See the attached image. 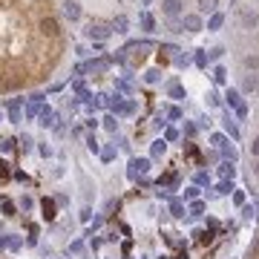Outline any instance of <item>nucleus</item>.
Segmentation results:
<instances>
[{
  "label": "nucleus",
  "instance_id": "obj_1",
  "mask_svg": "<svg viewBox=\"0 0 259 259\" xmlns=\"http://www.w3.org/2000/svg\"><path fill=\"white\" fill-rule=\"evenodd\" d=\"M69 52L55 0H0V95L37 90Z\"/></svg>",
  "mask_w": 259,
  "mask_h": 259
},
{
  "label": "nucleus",
  "instance_id": "obj_2",
  "mask_svg": "<svg viewBox=\"0 0 259 259\" xmlns=\"http://www.w3.org/2000/svg\"><path fill=\"white\" fill-rule=\"evenodd\" d=\"M83 35L90 37L93 44H104V40L112 37V23H107V20H90L83 26Z\"/></svg>",
  "mask_w": 259,
  "mask_h": 259
},
{
  "label": "nucleus",
  "instance_id": "obj_3",
  "mask_svg": "<svg viewBox=\"0 0 259 259\" xmlns=\"http://www.w3.org/2000/svg\"><path fill=\"white\" fill-rule=\"evenodd\" d=\"M110 66H112L110 58H95V61H87V64L75 66V78H81L83 72L87 75H104V72H110Z\"/></svg>",
  "mask_w": 259,
  "mask_h": 259
},
{
  "label": "nucleus",
  "instance_id": "obj_4",
  "mask_svg": "<svg viewBox=\"0 0 259 259\" xmlns=\"http://www.w3.org/2000/svg\"><path fill=\"white\" fill-rule=\"evenodd\" d=\"M150 170H153V161L147 156H133L127 164V179L130 182H139V176H147Z\"/></svg>",
  "mask_w": 259,
  "mask_h": 259
},
{
  "label": "nucleus",
  "instance_id": "obj_5",
  "mask_svg": "<svg viewBox=\"0 0 259 259\" xmlns=\"http://www.w3.org/2000/svg\"><path fill=\"white\" fill-rule=\"evenodd\" d=\"M182 26H185V32L196 35V32H202L204 29V20H202L199 12H187V15H182Z\"/></svg>",
  "mask_w": 259,
  "mask_h": 259
},
{
  "label": "nucleus",
  "instance_id": "obj_6",
  "mask_svg": "<svg viewBox=\"0 0 259 259\" xmlns=\"http://www.w3.org/2000/svg\"><path fill=\"white\" fill-rule=\"evenodd\" d=\"M6 118L12 124H20V118H23V98H9L6 101Z\"/></svg>",
  "mask_w": 259,
  "mask_h": 259
},
{
  "label": "nucleus",
  "instance_id": "obj_7",
  "mask_svg": "<svg viewBox=\"0 0 259 259\" xmlns=\"http://www.w3.org/2000/svg\"><path fill=\"white\" fill-rule=\"evenodd\" d=\"M222 127H225V136L228 139H233V141L242 139V133H239V127H236V121H233L231 112H222Z\"/></svg>",
  "mask_w": 259,
  "mask_h": 259
},
{
  "label": "nucleus",
  "instance_id": "obj_8",
  "mask_svg": "<svg viewBox=\"0 0 259 259\" xmlns=\"http://www.w3.org/2000/svg\"><path fill=\"white\" fill-rule=\"evenodd\" d=\"M61 15H64L69 23L81 20V3H78V0H64V9H61Z\"/></svg>",
  "mask_w": 259,
  "mask_h": 259
},
{
  "label": "nucleus",
  "instance_id": "obj_9",
  "mask_svg": "<svg viewBox=\"0 0 259 259\" xmlns=\"http://www.w3.org/2000/svg\"><path fill=\"white\" fill-rule=\"evenodd\" d=\"M161 12L167 18H179V15H185V3L182 0H161Z\"/></svg>",
  "mask_w": 259,
  "mask_h": 259
},
{
  "label": "nucleus",
  "instance_id": "obj_10",
  "mask_svg": "<svg viewBox=\"0 0 259 259\" xmlns=\"http://www.w3.org/2000/svg\"><path fill=\"white\" fill-rule=\"evenodd\" d=\"M167 210H170V216H173V219H187V202H185V199H176V196H173Z\"/></svg>",
  "mask_w": 259,
  "mask_h": 259
},
{
  "label": "nucleus",
  "instance_id": "obj_11",
  "mask_svg": "<svg viewBox=\"0 0 259 259\" xmlns=\"http://www.w3.org/2000/svg\"><path fill=\"white\" fill-rule=\"evenodd\" d=\"M167 147H170V144H167L164 139H156L153 144H150V161H158V158H164V156H167Z\"/></svg>",
  "mask_w": 259,
  "mask_h": 259
},
{
  "label": "nucleus",
  "instance_id": "obj_12",
  "mask_svg": "<svg viewBox=\"0 0 259 259\" xmlns=\"http://www.w3.org/2000/svg\"><path fill=\"white\" fill-rule=\"evenodd\" d=\"M37 124H40L44 130H52V127H55V110H52V107H40Z\"/></svg>",
  "mask_w": 259,
  "mask_h": 259
},
{
  "label": "nucleus",
  "instance_id": "obj_13",
  "mask_svg": "<svg viewBox=\"0 0 259 259\" xmlns=\"http://www.w3.org/2000/svg\"><path fill=\"white\" fill-rule=\"evenodd\" d=\"M167 98H173V101H185V98H187V90H185L179 81H170V83H167Z\"/></svg>",
  "mask_w": 259,
  "mask_h": 259
},
{
  "label": "nucleus",
  "instance_id": "obj_14",
  "mask_svg": "<svg viewBox=\"0 0 259 259\" xmlns=\"http://www.w3.org/2000/svg\"><path fill=\"white\" fill-rule=\"evenodd\" d=\"M110 23H112V32H115V35H127L130 32V18L127 15H115Z\"/></svg>",
  "mask_w": 259,
  "mask_h": 259
},
{
  "label": "nucleus",
  "instance_id": "obj_15",
  "mask_svg": "<svg viewBox=\"0 0 259 259\" xmlns=\"http://www.w3.org/2000/svg\"><path fill=\"white\" fill-rule=\"evenodd\" d=\"M204 210H207V202H204V199H193V202H187V216L199 219V216H204Z\"/></svg>",
  "mask_w": 259,
  "mask_h": 259
},
{
  "label": "nucleus",
  "instance_id": "obj_16",
  "mask_svg": "<svg viewBox=\"0 0 259 259\" xmlns=\"http://www.w3.org/2000/svg\"><path fill=\"white\" fill-rule=\"evenodd\" d=\"M225 104H228L231 110H236V107L242 104V93L236 90V87H228V90H225Z\"/></svg>",
  "mask_w": 259,
  "mask_h": 259
},
{
  "label": "nucleus",
  "instance_id": "obj_17",
  "mask_svg": "<svg viewBox=\"0 0 259 259\" xmlns=\"http://www.w3.org/2000/svg\"><path fill=\"white\" fill-rule=\"evenodd\" d=\"M239 210H242V219H248V222L259 219V202H245Z\"/></svg>",
  "mask_w": 259,
  "mask_h": 259
},
{
  "label": "nucleus",
  "instance_id": "obj_18",
  "mask_svg": "<svg viewBox=\"0 0 259 259\" xmlns=\"http://www.w3.org/2000/svg\"><path fill=\"white\" fill-rule=\"evenodd\" d=\"M216 176H219V179H233V176H236V164H231V161H219Z\"/></svg>",
  "mask_w": 259,
  "mask_h": 259
},
{
  "label": "nucleus",
  "instance_id": "obj_19",
  "mask_svg": "<svg viewBox=\"0 0 259 259\" xmlns=\"http://www.w3.org/2000/svg\"><path fill=\"white\" fill-rule=\"evenodd\" d=\"M98 156H101V161H104V164H112V161L118 158V150H115V144H104Z\"/></svg>",
  "mask_w": 259,
  "mask_h": 259
},
{
  "label": "nucleus",
  "instance_id": "obj_20",
  "mask_svg": "<svg viewBox=\"0 0 259 259\" xmlns=\"http://www.w3.org/2000/svg\"><path fill=\"white\" fill-rule=\"evenodd\" d=\"M101 127L107 130V133H110V136H115V133H118V118H115V115H112V112H107V115H104L101 118Z\"/></svg>",
  "mask_w": 259,
  "mask_h": 259
},
{
  "label": "nucleus",
  "instance_id": "obj_21",
  "mask_svg": "<svg viewBox=\"0 0 259 259\" xmlns=\"http://www.w3.org/2000/svg\"><path fill=\"white\" fill-rule=\"evenodd\" d=\"M233 190H236V185H233V179H222L219 185L213 187V193H216V196H231Z\"/></svg>",
  "mask_w": 259,
  "mask_h": 259
},
{
  "label": "nucleus",
  "instance_id": "obj_22",
  "mask_svg": "<svg viewBox=\"0 0 259 259\" xmlns=\"http://www.w3.org/2000/svg\"><path fill=\"white\" fill-rule=\"evenodd\" d=\"M225 26V15L222 12H213L210 18H207V32H219Z\"/></svg>",
  "mask_w": 259,
  "mask_h": 259
},
{
  "label": "nucleus",
  "instance_id": "obj_23",
  "mask_svg": "<svg viewBox=\"0 0 259 259\" xmlns=\"http://www.w3.org/2000/svg\"><path fill=\"white\" fill-rule=\"evenodd\" d=\"M207 141H210L213 150H222L225 144H231V139H228L225 133H210V136H207Z\"/></svg>",
  "mask_w": 259,
  "mask_h": 259
},
{
  "label": "nucleus",
  "instance_id": "obj_24",
  "mask_svg": "<svg viewBox=\"0 0 259 259\" xmlns=\"http://www.w3.org/2000/svg\"><path fill=\"white\" fill-rule=\"evenodd\" d=\"M139 26L144 29V32H156V18H153L150 12H141L139 15Z\"/></svg>",
  "mask_w": 259,
  "mask_h": 259
},
{
  "label": "nucleus",
  "instance_id": "obj_25",
  "mask_svg": "<svg viewBox=\"0 0 259 259\" xmlns=\"http://www.w3.org/2000/svg\"><path fill=\"white\" fill-rule=\"evenodd\" d=\"M219 153H222V161H231V164H236V161H239V150L233 147V144H225Z\"/></svg>",
  "mask_w": 259,
  "mask_h": 259
},
{
  "label": "nucleus",
  "instance_id": "obj_26",
  "mask_svg": "<svg viewBox=\"0 0 259 259\" xmlns=\"http://www.w3.org/2000/svg\"><path fill=\"white\" fill-rule=\"evenodd\" d=\"M193 185L196 187H207V190H210V173H207V170H196V173H193Z\"/></svg>",
  "mask_w": 259,
  "mask_h": 259
},
{
  "label": "nucleus",
  "instance_id": "obj_27",
  "mask_svg": "<svg viewBox=\"0 0 259 259\" xmlns=\"http://www.w3.org/2000/svg\"><path fill=\"white\" fill-rule=\"evenodd\" d=\"M219 9V0H199V15H213Z\"/></svg>",
  "mask_w": 259,
  "mask_h": 259
},
{
  "label": "nucleus",
  "instance_id": "obj_28",
  "mask_svg": "<svg viewBox=\"0 0 259 259\" xmlns=\"http://www.w3.org/2000/svg\"><path fill=\"white\" fill-rule=\"evenodd\" d=\"M83 144H87V150H90L93 156H98V153H101V144H98V139H95L93 133H87V136H83Z\"/></svg>",
  "mask_w": 259,
  "mask_h": 259
},
{
  "label": "nucleus",
  "instance_id": "obj_29",
  "mask_svg": "<svg viewBox=\"0 0 259 259\" xmlns=\"http://www.w3.org/2000/svg\"><path fill=\"white\" fill-rule=\"evenodd\" d=\"M213 83H219V87H225V83H228V69H225V66H213Z\"/></svg>",
  "mask_w": 259,
  "mask_h": 259
},
{
  "label": "nucleus",
  "instance_id": "obj_30",
  "mask_svg": "<svg viewBox=\"0 0 259 259\" xmlns=\"http://www.w3.org/2000/svg\"><path fill=\"white\" fill-rule=\"evenodd\" d=\"M37 115H40V107H37V101H29L26 107H23V118L32 121V118H37Z\"/></svg>",
  "mask_w": 259,
  "mask_h": 259
},
{
  "label": "nucleus",
  "instance_id": "obj_31",
  "mask_svg": "<svg viewBox=\"0 0 259 259\" xmlns=\"http://www.w3.org/2000/svg\"><path fill=\"white\" fill-rule=\"evenodd\" d=\"M40 210H44V219H55V202L52 199H44L40 202Z\"/></svg>",
  "mask_w": 259,
  "mask_h": 259
},
{
  "label": "nucleus",
  "instance_id": "obj_32",
  "mask_svg": "<svg viewBox=\"0 0 259 259\" xmlns=\"http://www.w3.org/2000/svg\"><path fill=\"white\" fill-rule=\"evenodd\" d=\"M161 139H164L167 144H173V141H179V139H182V133H179L176 127H164V133H161Z\"/></svg>",
  "mask_w": 259,
  "mask_h": 259
},
{
  "label": "nucleus",
  "instance_id": "obj_33",
  "mask_svg": "<svg viewBox=\"0 0 259 259\" xmlns=\"http://www.w3.org/2000/svg\"><path fill=\"white\" fill-rule=\"evenodd\" d=\"M242 23H245V29H256L259 26L256 12H245V15H242Z\"/></svg>",
  "mask_w": 259,
  "mask_h": 259
},
{
  "label": "nucleus",
  "instance_id": "obj_34",
  "mask_svg": "<svg viewBox=\"0 0 259 259\" xmlns=\"http://www.w3.org/2000/svg\"><path fill=\"white\" fill-rule=\"evenodd\" d=\"M242 259H259V233H256V239L248 245V250H245V256Z\"/></svg>",
  "mask_w": 259,
  "mask_h": 259
},
{
  "label": "nucleus",
  "instance_id": "obj_35",
  "mask_svg": "<svg viewBox=\"0 0 259 259\" xmlns=\"http://www.w3.org/2000/svg\"><path fill=\"white\" fill-rule=\"evenodd\" d=\"M256 87H259V78H256V75H245V81H242V90H245V93H253Z\"/></svg>",
  "mask_w": 259,
  "mask_h": 259
},
{
  "label": "nucleus",
  "instance_id": "obj_36",
  "mask_svg": "<svg viewBox=\"0 0 259 259\" xmlns=\"http://www.w3.org/2000/svg\"><path fill=\"white\" fill-rule=\"evenodd\" d=\"M167 32H173V35H182V32H185L182 20H179V18H167Z\"/></svg>",
  "mask_w": 259,
  "mask_h": 259
},
{
  "label": "nucleus",
  "instance_id": "obj_37",
  "mask_svg": "<svg viewBox=\"0 0 259 259\" xmlns=\"http://www.w3.org/2000/svg\"><path fill=\"white\" fill-rule=\"evenodd\" d=\"M231 202H233V207H242V204L248 202V196H245V190H239V187H236V190L231 193Z\"/></svg>",
  "mask_w": 259,
  "mask_h": 259
},
{
  "label": "nucleus",
  "instance_id": "obj_38",
  "mask_svg": "<svg viewBox=\"0 0 259 259\" xmlns=\"http://www.w3.org/2000/svg\"><path fill=\"white\" fill-rule=\"evenodd\" d=\"M199 196H202V187H196V185L185 187V202H193V199H199Z\"/></svg>",
  "mask_w": 259,
  "mask_h": 259
},
{
  "label": "nucleus",
  "instance_id": "obj_39",
  "mask_svg": "<svg viewBox=\"0 0 259 259\" xmlns=\"http://www.w3.org/2000/svg\"><path fill=\"white\" fill-rule=\"evenodd\" d=\"M204 107H210V110H216V107H222V101H219V95L213 93V90H210L207 95H204Z\"/></svg>",
  "mask_w": 259,
  "mask_h": 259
},
{
  "label": "nucleus",
  "instance_id": "obj_40",
  "mask_svg": "<svg viewBox=\"0 0 259 259\" xmlns=\"http://www.w3.org/2000/svg\"><path fill=\"white\" fill-rule=\"evenodd\" d=\"M164 118H170V121H179V118H185V110H182V107H167Z\"/></svg>",
  "mask_w": 259,
  "mask_h": 259
},
{
  "label": "nucleus",
  "instance_id": "obj_41",
  "mask_svg": "<svg viewBox=\"0 0 259 259\" xmlns=\"http://www.w3.org/2000/svg\"><path fill=\"white\" fill-rule=\"evenodd\" d=\"M158 52H164V55H179V52H185V49H179L176 44H161Z\"/></svg>",
  "mask_w": 259,
  "mask_h": 259
},
{
  "label": "nucleus",
  "instance_id": "obj_42",
  "mask_svg": "<svg viewBox=\"0 0 259 259\" xmlns=\"http://www.w3.org/2000/svg\"><path fill=\"white\" fill-rule=\"evenodd\" d=\"M161 78H164V75H161V69H150V72L144 75V81H147V83H158Z\"/></svg>",
  "mask_w": 259,
  "mask_h": 259
},
{
  "label": "nucleus",
  "instance_id": "obj_43",
  "mask_svg": "<svg viewBox=\"0 0 259 259\" xmlns=\"http://www.w3.org/2000/svg\"><path fill=\"white\" fill-rule=\"evenodd\" d=\"M32 207H35V199H32V196H20V210L29 213Z\"/></svg>",
  "mask_w": 259,
  "mask_h": 259
},
{
  "label": "nucleus",
  "instance_id": "obj_44",
  "mask_svg": "<svg viewBox=\"0 0 259 259\" xmlns=\"http://www.w3.org/2000/svg\"><path fill=\"white\" fill-rule=\"evenodd\" d=\"M245 69H259V55H245Z\"/></svg>",
  "mask_w": 259,
  "mask_h": 259
},
{
  "label": "nucleus",
  "instance_id": "obj_45",
  "mask_svg": "<svg viewBox=\"0 0 259 259\" xmlns=\"http://www.w3.org/2000/svg\"><path fill=\"white\" fill-rule=\"evenodd\" d=\"M37 153H40V158H49V156H52V147H49V141H37Z\"/></svg>",
  "mask_w": 259,
  "mask_h": 259
},
{
  "label": "nucleus",
  "instance_id": "obj_46",
  "mask_svg": "<svg viewBox=\"0 0 259 259\" xmlns=\"http://www.w3.org/2000/svg\"><path fill=\"white\" fill-rule=\"evenodd\" d=\"M18 144H20V147H23V150H29V147H32V144H35V139H32V136H29V133H20Z\"/></svg>",
  "mask_w": 259,
  "mask_h": 259
},
{
  "label": "nucleus",
  "instance_id": "obj_47",
  "mask_svg": "<svg viewBox=\"0 0 259 259\" xmlns=\"http://www.w3.org/2000/svg\"><path fill=\"white\" fill-rule=\"evenodd\" d=\"M193 64L199 66V69H207V64H210V61H207V55H204V52H196V58H193Z\"/></svg>",
  "mask_w": 259,
  "mask_h": 259
},
{
  "label": "nucleus",
  "instance_id": "obj_48",
  "mask_svg": "<svg viewBox=\"0 0 259 259\" xmlns=\"http://www.w3.org/2000/svg\"><path fill=\"white\" fill-rule=\"evenodd\" d=\"M196 133H199V127H196L193 121H185V136L187 139H196Z\"/></svg>",
  "mask_w": 259,
  "mask_h": 259
},
{
  "label": "nucleus",
  "instance_id": "obj_49",
  "mask_svg": "<svg viewBox=\"0 0 259 259\" xmlns=\"http://www.w3.org/2000/svg\"><path fill=\"white\" fill-rule=\"evenodd\" d=\"M248 150H250V156H253V158H259V136H253V139H250Z\"/></svg>",
  "mask_w": 259,
  "mask_h": 259
},
{
  "label": "nucleus",
  "instance_id": "obj_50",
  "mask_svg": "<svg viewBox=\"0 0 259 259\" xmlns=\"http://www.w3.org/2000/svg\"><path fill=\"white\" fill-rule=\"evenodd\" d=\"M222 55H225V47H213L207 52V61H216V58H222Z\"/></svg>",
  "mask_w": 259,
  "mask_h": 259
},
{
  "label": "nucleus",
  "instance_id": "obj_51",
  "mask_svg": "<svg viewBox=\"0 0 259 259\" xmlns=\"http://www.w3.org/2000/svg\"><path fill=\"white\" fill-rule=\"evenodd\" d=\"M233 112H236V118H242V121H245V118H248V104H239V107H236Z\"/></svg>",
  "mask_w": 259,
  "mask_h": 259
},
{
  "label": "nucleus",
  "instance_id": "obj_52",
  "mask_svg": "<svg viewBox=\"0 0 259 259\" xmlns=\"http://www.w3.org/2000/svg\"><path fill=\"white\" fill-rule=\"evenodd\" d=\"M78 219H81V222H90V219H93V210H90V207H83V210H81V216H78Z\"/></svg>",
  "mask_w": 259,
  "mask_h": 259
},
{
  "label": "nucleus",
  "instance_id": "obj_53",
  "mask_svg": "<svg viewBox=\"0 0 259 259\" xmlns=\"http://www.w3.org/2000/svg\"><path fill=\"white\" fill-rule=\"evenodd\" d=\"M78 250H83V242L78 239V242H72V245H69V253H78Z\"/></svg>",
  "mask_w": 259,
  "mask_h": 259
},
{
  "label": "nucleus",
  "instance_id": "obj_54",
  "mask_svg": "<svg viewBox=\"0 0 259 259\" xmlns=\"http://www.w3.org/2000/svg\"><path fill=\"white\" fill-rule=\"evenodd\" d=\"M173 64H176V66H187V55H176V58H173Z\"/></svg>",
  "mask_w": 259,
  "mask_h": 259
},
{
  "label": "nucleus",
  "instance_id": "obj_55",
  "mask_svg": "<svg viewBox=\"0 0 259 259\" xmlns=\"http://www.w3.org/2000/svg\"><path fill=\"white\" fill-rule=\"evenodd\" d=\"M98 124H101V121H98V118H87V130H90V133H93V130L98 127Z\"/></svg>",
  "mask_w": 259,
  "mask_h": 259
},
{
  "label": "nucleus",
  "instance_id": "obj_56",
  "mask_svg": "<svg viewBox=\"0 0 259 259\" xmlns=\"http://www.w3.org/2000/svg\"><path fill=\"white\" fill-rule=\"evenodd\" d=\"M199 127L207 130V127H210V118H207V115H202V118H199Z\"/></svg>",
  "mask_w": 259,
  "mask_h": 259
},
{
  "label": "nucleus",
  "instance_id": "obj_57",
  "mask_svg": "<svg viewBox=\"0 0 259 259\" xmlns=\"http://www.w3.org/2000/svg\"><path fill=\"white\" fill-rule=\"evenodd\" d=\"M9 248V236H0V250H6Z\"/></svg>",
  "mask_w": 259,
  "mask_h": 259
},
{
  "label": "nucleus",
  "instance_id": "obj_58",
  "mask_svg": "<svg viewBox=\"0 0 259 259\" xmlns=\"http://www.w3.org/2000/svg\"><path fill=\"white\" fill-rule=\"evenodd\" d=\"M139 3H141V6H150V3H153V0H139Z\"/></svg>",
  "mask_w": 259,
  "mask_h": 259
},
{
  "label": "nucleus",
  "instance_id": "obj_59",
  "mask_svg": "<svg viewBox=\"0 0 259 259\" xmlns=\"http://www.w3.org/2000/svg\"><path fill=\"white\" fill-rule=\"evenodd\" d=\"M0 121H6V115H3V110H0Z\"/></svg>",
  "mask_w": 259,
  "mask_h": 259
},
{
  "label": "nucleus",
  "instance_id": "obj_60",
  "mask_svg": "<svg viewBox=\"0 0 259 259\" xmlns=\"http://www.w3.org/2000/svg\"><path fill=\"white\" fill-rule=\"evenodd\" d=\"M141 259H150V256H141Z\"/></svg>",
  "mask_w": 259,
  "mask_h": 259
},
{
  "label": "nucleus",
  "instance_id": "obj_61",
  "mask_svg": "<svg viewBox=\"0 0 259 259\" xmlns=\"http://www.w3.org/2000/svg\"><path fill=\"white\" fill-rule=\"evenodd\" d=\"M256 93H259V87H256Z\"/></svg>",
  "mask_w": 259,
  "mask_h": 259
},
{
  "label": "nucleus",
  "instance_id": "obj_62",
  "mask_svg": "<svg viewBox=\"0 0 259 259\" xmlns=\"http://www.w3.org/2000/svg\"><path fill=\"white\" fill-rule=\"evenodd\" d=\"M0 259H6V256H0Z\"/></svg>",
  "mask_w": 259,
  "mask_h": 259
}]
</instances>
